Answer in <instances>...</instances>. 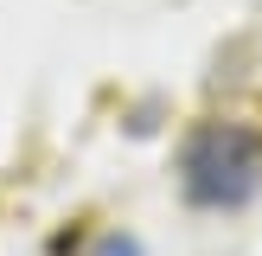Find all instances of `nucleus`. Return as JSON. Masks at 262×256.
<instances>
[{"mask_svg":"<svg viewBox=\"0 0 262 256\" xmlns=\"http://www.w3.org/2000/svg\"><path fill=\"white\" fill-rule=\"evenodd\" d=\"M71 256H147V250H141L135 230H90V237L77 243Z\"/></svg>","mask_w":262,"mask_h":256,"instance_id":"2","label":"nucleus"},{"mask_svg":"<svg viewBox=\"0 0 262 256\" xmlns=\"http://www.w3.org/2000/svg\"><path fill=\"white\" fill-rule=\"evenodd\" d=\"M179 192L199 211H243L262 192V135L250 122H199L179 147Z\"/></svg>","mask_w":262,"mask_h":256,"instance_id":"1","label":"nucleus"}]
</instances>
